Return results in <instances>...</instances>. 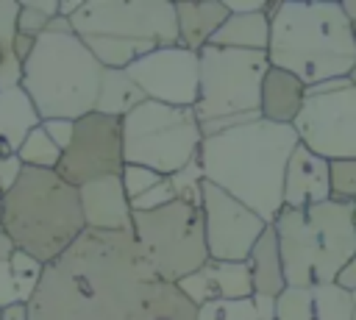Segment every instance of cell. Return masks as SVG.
Returning <instances> with one entry per match:
<instances>
[{"instance_id": "obj_48", "label": "cell", "mask_w": 356, "mask_h": 320, "mask_svg": "<svg viewBox=\"0 0 356 320\" xmlns=\"http://www.w3.org/2000/svg\"><path fill=\"white\" fill-rule=\"evenodd\" d=\"M0 320H3V309H0Z\"/></svg>"}, {"instance_id": "obj_41", "label": "cell", "mask_w": 356, "mask_h": 320, "mask_svg": "<svg viewBox=\"0 0 356 320\" xmlns=\"http://www.w3.org/2000/svg\"><path fill=\"white\" fill-rule=\"evenodd\" d=\"M19 248H17V242L8 237V231L0 225V262H11V256L17 253Z\"/></svg>"}, {"instance_id": "obj_35", "label": "cell", "mask_w": 356, "mask_h": 320, "mask_svg": "<svg viewBox=\"0 0 356 320\" xmlns=\"http://www.w3.org/2000/svg\"><path fill=\"white\" fill-rule=\"evenodd\" d=\"M14 303H25V301L19 295V287H17L11 262H0V309L14 306Z\"/></svg>"}, {"instance_id": "obj_44", "label": "cell", "mask_w": 356, "mask_h": 320, "mask_svg": "<svg viewBox=\"0 0 356 320\" xmlns=\"http://www.w3.org/2000/svg\"><path fill=\"white\" fill-rule=\"evenodd\" d=\"M47 31H53V33H72V22H70L67 17H61V14H58V17L50 22V28H47Z\"/></svg>"}, {"instance_id": "obj_12", "label": "cell", "mask_w": 356, "mask_h": 320, "mask_svg": "<svg viewBox=\"0 0 356 320\" xmlns=\"http://www.w3.org/2000/svg\"><path fill=\"white\" fill-rule=\"evenodd\" d=\"M122 120L97 111L75 120V136L56 173L72 186H83L106 175H122Z\"/></svg>"}, {"instance_id": "obj_18", "label": "cell", "mask_w": 356, "mask_h": 320, "mask_svg": "<svg viewBox=\"0 0 356 320\" xmlns=\"http://www.w3.org/2000/svg\"><path fill=\"white\" fill-rule=\"evenodd\" d=\"M306 103V83L286 70L270 67L261 83V117L278 125H292Z\"/></svg>"}, {"instance_id": "obj_9", "label": "cell", "mask_w": 356, "mask_h": 320, "mask_svg": "<svg viewBox=\"0 0 356 320\" xmlns=\"http://www.w3.org/2000/svg\"><path fill=\"white\" fill-rule=\"evenodd\" d=\"M134 237L156 273L170 284H178L211 262L203 206L172 200L153 211H134Z\"/></svg>"}, {"instance_id": "obj_39", "label": "cell", "mask_w": 356, "mask_h": 320, "mask_svg": "<svg viewBox=\"0 0 356 320\" xmlns=\"http://www.w3.org/2000/svg\"><path fill=\"white\" fill-rule=\"evenodd\" d=\"M334 284H339L342 289H348V292H353L356 295V256L339 270V275H337V281Z\"/></svg>"}, {"instance_id": "obj_47", "label": "cell", "mask_w": 356, "mask_h": 320, "mask_svg": "<svg viewBox=\"0 0 356 320\" xmlns=\"http://www.w3.org/2000/svg\"><path fill=\"white\" fill-rule=\"evenodd\" d=\"M350 206H353V220H356V203H350Z\"/></svg>"}, {"instance_id": "obj_22", "label": "cell", "mask_w": 356, "mask_h": 320, "mask_svg": "<svg viewBox=\"0 0 356 320\" xmlns=\"http://www.w3.org/2000/svg\"><path fill=\"white\" fill-rule=\"evenodd\" d=\"M214 47L231 50H256L267 53L270 47V8L259 14H231L211 39Z\"/></svg>"}, {"instance_id": "obj_5", "label": "cell", "mask_w": 356, "mask_h": 320, "mask_svg": "<svg viewBox=\"0 0 356 320\" xmlns=\"http://www.w3.org/2000/svg\"><path fill=\"white\" fill-rule=\"evenodd\" d=\"M70 22L97 61L114 70H125L159 47L181 45L170 0H86Z\"/></svg>"}, {"instance_id": "obj_11", "label": "cell", "mask_w": 356, "mask_h": 320, "mask_svg": "<svg viewBox=\"0 0 356 320\" xmlns=\"http://www.w3.org/2000/svg\"><path fill=\"white\" fill-rule=\"evenodd\" d=\"M292 128L303 147L328 161L356 159V89L348 83L337 92L306 97Z\"/></svg>"}, {"instance_id": "obj_27", "label": "cell", "mask_w": 356, "mask_h": 320, "mask_svg": "<svg viewBox=\"0 0 356 320\" xmlns=\"http://www.w3.org/2000/svg\"><path fill=\"white\" fill-rule=\"evenodd\" d=\"M61 156H64V150L44 134L42 125L33 128V131L28 134V139L22 142V147H19L22 164H25V167H33V170H58Z\"/></svg>"}, {"instance_id": "obj_45", "label": "cell", "mask_w": 356, "mask_h": 320, "mask_svg": "<svg viewBox=\"0 0 356 320\" xmlns=\"http://www.w3.org/2000/svg\"><path fill=\"white\" fill-rule=\"evenodd\" d=\"M342 8L350 19V31H353V39H356V0H342Z\"/></svg>"}, {"instance_id": "obj_6", "label": "cell", "mask_w": 356, "mask_h": 320, "mask_svg": "<svg viewBox=\"0 0 356 320\" xmlns=\"http://www.w3.org/2000/svg\"><path fill=\"white\" fill-rule=\"evenodd\" d=\"M286 284L314 289L334 284L339 270L356 256V220L350 203H320L309 209H284L275 217Z\"/></svg>"}, {"instance_id": "obj_31", "label": "cell", "mask_w": 356, "mask_h": 320, "mask_svg": "<svg viewBox=\"0 0 356 320\" xmlns=\"http://www.w3.org/2000/svg\"><path fill=\"white\" fill-rule=\"evenodd\" d=\"M331 200L356 203V159L331 161Z\"/></svg>"}, {"instance_id": "obj_28", "label": "cell", "mask_w": 356, "mask_h": 320, "mask_svg": "<svg viewBox=\"0 0 356 320\" xmlns=\"http://www.w3.org/2000/svg\"><path fill=\"white\" fill-rule=\"evenodd\" d=\"M58 8H61L58 0H25V3H19L17 31L39 39L42 33H47L50 22L58 17Z\"/></svg>"}, {"instance_id": "obj_1", "label": "cell", "mask_w": 356, "mask_h": 320, "mask_svg": "<svg viewBox=\"0 0 356 320\" xmlns=\"http://www.w3.org/2000/svg\"><path fill=\"white\" fill-rule=\"evenodd\" d=\"M31 320H197V306L164 281L134 231L86 228L44 267Z\"/></svg>"}, {"instance_id": "obj_25", "label": "cell", "mask_w": 356, "mask_h": 320, "mask_svg": "<svg viewBox=\"0 0 356 320\" xmlns=\"http://www.w3.org/2000/svg\"><path fill=\"white\" fill-rule=\"evenodd\" d=\"M17 17L19 3L0 0V86H17L22 83V61L17 58L14 39H17Z\"/></svg>"}, {"instance_id": "obj_43", "label": "cell", "mask_w": 356, "mask_h": 320, "mask_svg": "<svg viewBox=\"0 0 356 320\" xmlns=\"http://www.w3.org/2000/svg\"><path fill=\"white\" fill-rule=\"evenodd\" d=\"M83 3H86V0H67V3H61L58 14H61V17H67V19H72V17L83 8Z\"/></svg>"}, {"instance_id": "obj_38", "label": "cell", "mask_w": 356, "mask_h": 320, "mask_svg": "<svg viewBox=\"0 0 356 320\" xmlns=\"http://www.w3.org/2000/svg\"><path fill=\"white\" fill-rule=\"evenodd\" d=\"M231 14H259L270 8V0H222Z\"/></svg>"}, {"instance_id": "obj_20", "label": "cell", "mask_w": 356, "mask_h": 320, "mask_svg": "<svg viewBox=\"0 0 356 320\" xmlns=\"http://www.w3.org/2000/svg\"><path fill=\"white\" fill-rule=\"evenodd\" d=\"M178 14V31L181 45L189 50H203L211 45L214 33L222 28V22L231 17L228 6L222 0H206V3H175Z\"/></svg>"}, {"instance_id": "obj_23", "label": "cell", "mask_w": 356, "mask_h": 320, "mask_svg": "<svg viewBox=\"0 0 356 320\" xmlns=\"http://www.w3.org/2000/svg\"><path fill=\"white\" fill-rule=\"evenodd\" d=\"M145 100H147L145 92H142L139 83L128 75V70L106 67L103 81H100V95H97V103H95V111H97V114L122 120L125 114H131V111H134L136 106H142Z\"/></svg>"}, {"instance_id": "obj_19", "label": "cell", "mask_w": 356, "mask_h": 320, "mask_svg": "<svg viewBox=\"0 0 356 320\" xmlns=\"http://www.w3.org/2000/svg\"><path fill=\"white\" fill-rule=\"evenodd\" d=\"M248 267L253 275V289L256 295L264 298H281L289 284H286V270H284V256H281V242H278V231L270 223L267 231L259 237L256 248L248 256Z\"/></svg>"}, {"instance_id": "obj_10", "label": "cell", "mask_w": 356, "mask_h": 320, "mask_svg": "<svg viewBox=\"0 0 356 320\" xmlns=\"http://www.w3.org/2000/svg\"><path fill=\"white\" fill-rule=\"evenodd\" d=\"M267 53L203 47L200 50V122L225 117H261V83L270 72Z\"/></svg>"}, {"instance_id": "obj_46", "label": "cell", "mask_w": 356, "mask_h": 320, "mask_svg": "<svg viewBox=\"0 0 356 320\" xmlns=\"http://www.w3.org/2000/svg\"><path fill=\"white\" fill-rule=\"evenodd\" d=\"M348 83H350V86H353V89H356V64H353V70H350V72H348Z\"/></svg>"}, {"instance_id": "obj_21", "label": "cell", "mask_w": 356, "mask_h": 320, "mask_svg": "<svg viewBox=\"0 0 356 320\" xmlns=\"http://www.w3.org/2000/svg\"><path fill=\"white\" fill-rule=\"evenodd\" d=\"M39 125H42V117H39L33 100L28 97V92L22 89V83L0 86V139L14 153H19L28 134Z\"/></svg>"}, {"instance_id": "obj_42", "label": "cell", "mask_w": 356, "mask_h": 320, "mask_svg": "<svg viewBox=\"0 0 356 320\" xmlns=\"http://www.w3.org/2000/svg\"><path fill=\"white\" fill-rule=\"evenodd\" d=\"M3 320H31L28 303H14V306H6V309H3Z\"/></svg>"}, {"instance_id": "obj_36", "label": "cell", "mask_w": 356, "mask_h": 320, "mask_svg": "<svg viewBox=\"0 0 356 320\" xmlns=\"http://www.w3.org/2000/svg\"><path fill=\"white\" fill-rule=\"evenodd\" d=\"M25 164L19 159V153H11V156H0V195H6L8 189H14V184L19 181Z\"/></svg>"}, {"instance_id": "obj_7", "label": "cell", "mask_w": 356, "mask_h": 320, "mask_svg": "<svg viewBox=\"0 0 356 320\" xmlns=\"http://www.w3.org/2000/svg\"><path fill=\"white\" fill-rule=\"evenodd\" d=\"M106 67L72 33H42L22 64V89L42 120H81L95 111Z\"/></svg>"}, {"instance_id": "obj_16", "label": "cell", "mask_w": 356, "mask_h": 320, "mask_svg": "<svg viewBox=\"0 0 356 320\" xmlns=\"http://www.w3.org/2000/svg\"><path fill=\"white\" fill-rule=\"evenodd\" d=\"M86 228L95 231H134V206L122 175H106L78 186Z\"/></svg>"}, {"instance_id": "obj_15", "label": "cell", "mask_w": 356, "mask_h": 320, "mask_svg": "<svg viewBox=\"0 0 356 320\" xmlns=\"http://www.w3.org/2000/svg\"><path fill=\"white\" fill-rule=\"evenodd\" d=\"M178 289L200 309L211 301H242L253 298V275L248 262H209L197 273L178 281Z\"/></svg>"}, {"instance_id": "obj_40", "label": "cell", "mask_w": 356, "mask_h": 320, "mask_svg": "<svg viewBox=\"0 0 356 320\" xmlns=\"http://www.w3.org/2000/svg\"><path fill=\"white\" fill-rule=\"evenodd\" d=\"M33 45H36V39L33 36H25V33H17V39H14V50H17V58L25 64L28 61V56L33 53Z\"/></svg>"}, {"instance_id": "obj_3", "label": "cell", "mask_w": 356, "mask_h": 320, "mask_svg": "<svg viewBox=\"0 0 356 320\" xmlns=\"http://www.w3.org/2000/svg\"><path fill=\"white\" fill-rule=\"evenodd\" d=\"M267 58L306 86L348 78L356 64V39L342 3H270Z\"/></svg>"}, {"instance_id": "obj_33", "label": "cell", "mask_w": 356, "mask_h": 320, "mask_svg": "<svg viewBox=\"0 0 356 320\" xmlns=\"http://www.w3.org/2000/svg\"><path fill=\"white\" fill-rule=\"evenodd\" d=\"M161 181H164V175H159V173L150 170V167L125 164V170H122V184H125V192H128L131 203L139 200V198H142L145 192H150L153 186H159Z\"/></svg>"}, {"instance_id": "obj_26", "label": "cell", "mask_w": 356, "mask_h": 320, "mask_svg": "<svg viewBox=\"0 0 356 320\" xmlns=\"http://www.w3.org/2000/svg\"><path fill=\"white\" fill-rule=\"evenodd\" d=\"M314 320H356V295L339 284H323L312 289Z\"/></svg>"}, {"instance_id": "obj_4", "label": "cell", "mask_w": 356, "mask_h": 320, "mask_svg": "<svg viewBox=\"0 0 356 320\" xmlns=\"http://www.w3.org/2000/svg\"><path fill=\"white\" fill-rule=\"evenodd\" d=\"M0 225L19 250L53 264L86 231L81 192L56 170L25 167L0 200Z\"/></svg>"}, {"instance_id": "obj_8", "label": "cell", "mask_w": 356, "mask_h": 320, "mask_svg": "<svg viewBox=\"0 0 356 320\" xmlns=\"http://www.w3.org/2000/svg\"><path fill=\"white\" fill-rule=\"evenodd\" d=\"M203 128L195 109L164 106L145 100L122 117V156L125 164L150 167L170 178L200 156Z\"/></svg>"}, {"instance_id": "obj_49", "label": "cell", "mask_w": 356, "mask_h": 320, "mask_svg": "<svg viewBox=\"0 0 356 320\" xmlns=\"http://www.w3.org/2000/svg\"><path fill=\"white\" fill-rule=\"evenodd\" d=\"M0 200H3V195H0Z\"/></svg>"}, {"instance_id": "obj_30", "label": "cell", "mask_w": 356, "mask_h": 320, "mask_svg": "<svg viewBox=\"0 0 356 320\" xmlns=\"http://www.w3.org/2000/svg\"><path fill=\"white\" fill-rule=\"evenodd\" d=\"M170 184L175 189V200H184V203H192V206H203V184H206V175H203L200 159H195L192 164H186L175 175H170Z\"/></svg>"}, {"instance_id": "obj_37", "label": "cell", "mask_w": 356, "mask_h": 320, "mask_svg": "<svg viewBox=\"0 0 356 320\" xmlns=\"http://www.w3.org/2000/svg\"><path fill=\"white\" fill-rule=\"evenodd\" d=\"M42 128L61 150H67L75 136V120H42Z\"/></svg>"}, {"instance_id": "obj_17", "label": "cell", "mask_w": 356, "mask_h": 320, "mask_svg": "<svg viewBox=\"0 0 356 320\" xmlns=\"http://www.w3.org/2000/svg\"><path fill=\"white\" fill-rule=\"evenodd\" d=\"M331 200V161L298 145L284 181V209H309Z\"/></svg>"}, {"instance_id": "obj_14", "label": "cell", "mask_w": 356, "mask_h": 320, "mask_svg": "<svg viewBox=\"0 0 356 320\" xmlns=\"http://www.w3.org/2000/svg\"><path fill=\"white\" fill-rule=\"evenodd\" d=\"M203 220L209 256L214 262H248L259 237L270 225L253 209L209 181L203 184Z\"/></svg>"}, {"instance_id": "obj_29", "label": "cell", "mask_w": 356, "mask_h": 320, "mask_svg": "<svg viewBox=\"0 0 356 320\" xmlns=\"http://www.w3.org/2000/svg\"><path fill=\"white\" fill-rule=\"evenodd\" d=\"M44 267L47 264H42L36 256H31L25 250H17L11 256V270H14V278H17V287H19V295H22L25 303H31L33 292L39 289L42 275H44Z\"/></svg>"}, {"instance_id": "obj_32", "label": "cell", "mask_w": 356, "mask_h": 320, "mask_svg": "<svg viewBox=\"0 0 356 320\" xmlns=\"http://www.w3.org/2000/svg\"><path fill=\"white\" fill-rule=\"evenodd\" d=\"M278 320H314V314H312V289L289 287L278 298Z\"/></svg>"}, {"instance_id": "obj_24", "label": "cell", "mask_w": 356, "mask_h": 320, "mask_svg": "<svg viewBox=\"0 0 356 320\" xmlns=\"http://www.w3.org/2000/svg\"><path fill=\"white\" fill-rule=\"evenodd\" d=\"M197 320H278V298H242V301H211L197 309Z\"/></svg>"}, {"instance_id": "obj_34", "label": "cell", "mask_w": 356, "mask_h": 320, "mask_svg": "<svg viewBox=\"0 0 356 320\" xmlns=\"http://www.w3.org/2000/svg\"><path fill=\"white\" fill-rule=\"evenodd\" d=\"M175 200V189H172V184H170V178H164L159 186H153L150 192H145L139 200H134L131 206H134V211H153V209H161V206H167V203H172Z\"/></svg>"}, {"instance_id": "obj_13", "label": "cell", "mask_w": 356, "mask_h": 320, "mask_svg": "<svg viewBox=\"0 0 356 320\" xmlns=\"http://www.w3.org/2000/svg\"><path fill=\"white\" fill-rule=\"evenodd\" d=\"M125 70L139 83L147 100L178 106V109H195L200 100V53L197 50H189L184 45L159 47L136 58Z\"/></svg>"}, {"instance_id": "obj_2", "label": "cell", "mask_w": 356, "mask_h": 320, "mask_svg": "<svg viewBox=\"0 0 356 320\" xmlns=\"http://www.w3.org/2000/svg\"><path fill=\"white\" fill-rule=\"evenodd\" d=\"M300 145L292 125H278L264 117L206 136L200 167L209 184L220 186L264 223H275L284 211L286 167Z\"/></svg>"}]
</instances>
